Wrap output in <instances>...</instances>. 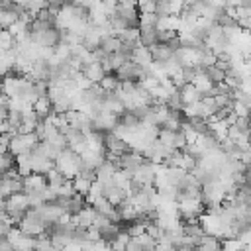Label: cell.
<instances>
[{
  "instance_id": "1",
  "label": "cell",
  "mask_w": 251,
  "mask_h": 251,
  "mask_svg": "<svg viewBox=\"0 0 251 251\" xmlns=\"http://www.w3.org/2000/svg\"><path fill=\"white\" fill-rule=\"evenodd\" d=\"M16 227L22 231V233H25V235H31V237H41V235H47V224H45V220L41 218V214L37 212V208H29L24 216H22V220L16 224Z\"/></svg>"
},
{
  "instance_id": "2",
  "label": "cell",
  "mask_w": 251,
  "mask_h": 251,
  "mask_svg": "<svg viewBox=\"0 0 251 251\" xmlns=\"http://www.w3.org/2000/svg\"><path fill=\"white\" fill-rule=\"evenodd\" d=\"M80 155H76L73 149H63L59 151V155L55 157V169L69 180H73L78 173H80Z\"/></svg>"
},
{
  "instance_id": "3",
  "label": "cell",
  "mask_w": 251,
  "mask_h": 251,
  "mask_svg": "<svg viewBox=\"0 0 251 251\" xmlns=\"http://www.w3.org/2000/svg\"><path fill=\"white\" fill-rule=\"evenodd\" d=\"M37 143H39V137H37L35 131H33V133H14V135L10 137V141H8V151H10L14 157H18V155H22V153L33 151Z\"/></svg>"
},
{
  "instance_id": "4",
  "label": "cell",
  "mask_w": 251,
  "mask_h": 251,
  "mask_svg": "<svg viewBox=\"0 0 251 251\" xmlns=\"http://www.w3.org/2000/svg\"><path fill=\"white\" fill-rule=\"evenodd\" d=\"M29 210V202H27V196L24 192H16V194H10L6 200H4V212L10 216V220L14 224H18L22 220V216Z\"/></svg>"
},
{
  "instance_id": "5",
  "label": "cell",
  "mask_w": 251,
  "mask_h": 251,
  "mask_svg": "<svg viewBox=\"0 0 251 251\" xmlns=\"http://www.w3.org/2000/svg\"><path fill=\"white\" fill-rule=\"evenodd\" d=\"M10 245H12V251H33V245H35V237L31 235H25L22 233L16 226H12L6 233Z\"/></svg>"
},
{
  "instance_id": "6",
  "label": "cell",
  "mask_w": 251,
  "mask_h": 251,
  "mask_svg": "<svg viewBox=\"0 0 251 251\" xmlns=\"http://www.w3.org/2000/svg\"><path fill=\"white\" fill-rule=\"evenodd\" d=\"M155 247H157V241L147 233L129 237L127 241V251H155Z\"/></svg>"
},
{
  "instance_id": "7",
  "label": "cell",
  "mask_w": 251,
  "mask_h": 251,
  "mask_svg": "<svg viewBox=\"0 0 251 251\" xmlns=\"http://www.w3.org/2000/svg\"><path fill=\"white\" fill-rule=\"evenodd\" d=\"M22 184H24V190L22 192H25V194L27 192H39V190H45L47 188V178H45V175L31 173V175L24 176Z\"/></svg>"
},
{
  "instance_id": "8",
  "label": "cell",
  "mask_w": 251,
  "mask_h": 251,
  "mask_svg": "<svg viewBox=\"0 0 251 251\" xmlns=\"http://www.w3.org/2000/svg\"><path fill=\"white\" fill-rule=\"evenodd\" d=\"M129 61H131V63H135L137 67H141V69H145V71H147V69L151 67V63H153L149 47L135 45V49H133V51H131V55H129Z\"/></svg>"
},
{
  "instance_id": "9",
  "label": "cell",
  "mask_w": 251,
  "mask_h": 251,
  "mask_svg": "<svg viewBox=\"0 0 251 251\" xmlns=\"http://www.w3.org/2000/svg\"><path fill=\"white\" fill-rule=\"evenodd\" d=\"M80 73H82V75H84V78H86L88 82H92V84H98V82H100V80L106 76V71H104L102 63H98V61L84 65Z\"/></svg>"
},
{
  "instance_id": "10",
  "label": "cell",
  "mask_w": 251,
  "mask_h": 251,
  "mask_svg": "<svg viewBox=\"0 0 251 251\" xmlns=\"http://www.w3.org/2000/svg\"><path fill=\"white\" fill-rule=\"evenodd\" d=\"M149 51H151L153 63H167L175 57V51L167 43H155L153 47H149Z\"/></svg>"
},
{
  "instance_id": "11",
  "label": "cell",
  "mask_w": 251,
  "mask_h": 251,
  "mask_svg": "<svg viewBox=\"0 0 251 251\" xmlns=\"http://www.w3.org/2000/svg\"><path fill=\"white\" fill-rule=\"evenodd\" d=\"M178 94H180V100H182V106H188V104H194V102H198L202 96H200V92L190 84V82H186V84H182L180 88H178Z\"/></svg>"
},
{
  "instance_id": "12",
  "label": "cell",
  "mask_w": 251,
  "mask_h": 251,
  "mask_svg": "<svg viewBox=\"0 0 251 251\" xmlns=\"http://www.w3.org/2000/svg\"><path fill=\"white\" fill-rule=\"evenodd\" d=\"M33 110H35V114H37L39 122H41V120H45V118H49V116L53 114V106H51V100H49L47 96H41V98H37V100L33 102Z\"/></svg>"
},
{
  "instance_id": "13",
  "label": "cell",
  "mask_w": 251,
  "mask_h": 251,
  "mask_svg": "<svg viewBox=\"0 0 251 251\" xmlns=\"http://www.w3.org/2000/svg\"><path fill=\"white\" fill-rule=\"evenodd\" d=\"M16 171L22 175V176H27L31 175V151L29 153H22L16 157Z\"/></svg>"
},
{
  "instance_id": "14",
  "label": "cell",
  "mask_w": 251,
  "mask_h": 251,
  "mask_svg": "<svg viewBox=\"0 0 251 251\" xmlns=\"http://www.w3.org/2000/svg\"><path fill=\"white\" fill-rule=\"evenodd\" d=\"M98 84H100V88H102L104 92H116V90L120 88V80H118V76H116L114 73H108Z\"/></svg>"
},
{
  "instance_id": "15",
  "label": "cell",
  "mask_w": 251,
  "mask_h": 251,
  "mask_svg": "<svg viewBox=\"0 0 251 251\" xmlns=\"http://www.w3.org/2000/svg\"><path fill=\"white\" fill-rule=\"evenodd\" d=\"M202 73H204L214 84H220V82H224V78H226V73H224L222 69H218L216 65H210V67L202 69Z\"/></svg>"
},
{
  "instance_id": "16",
  "label": "cell",
  "mask_w": 251,
  "mask_h": 251,
  "mask_svg": "<svg viewBox=\"0 0 251 251\" xmlns=\"http://www.w3.org/2000/svg\"><path fill=\"white\" fill-rule=\"evenodd\" d=\"M90 180H86L84 176H80V175H76L75 178H73V188H75V192L76 194H80V196H86V192L90 190Z\"/></svg>"
},
{
  "instance_id": "17",
  "label": "cell",
  "mask_w": 251,
  "mask_h": 251,
  "mask_svg": "<svg viewBox=\"0 0 251 251\" xmlns=\"http://www.w3.org/2000/svg\"><path fill=\"white\" fill-rule=\"evenodd\" d=\"M12 169H16V157H14L12 153L0 155V175L8 173V171H12Z\"/></svg>"
},
{
  "instance_id": "18",
  "label": "cell",
  "mask_w": 251,
  "mask_h": 251,
  "mask_svg": "<svg viewBox=\"0 0 251 251\" xmlns=\"http://www.w3.org/2000/svg\"><path fill=\"white\" fill-rule=\"evenodd\" d=\"M33 251H57V249H55V245L51 243L49 235H41V237H35Z\"/></svg>"
},
{
  "instance_id": "19",
  "label": "cell",
  "mask_w": 251,
  "mask_h": 251,
  "mask_svg": "<svg viewBox=\"0 0 251 251\" xmlns=\"http://www.w3.org/2000/svg\"><path fill=\"white\" fill-rule=\"evenodd\" d=\"M157 14H139V27H155Z\"/></svg>"
},
{
  "instance_id": "20",
  "label": "cell",
  "mask_w": 251,
  "mask_h": 251,
  "mask_svg": "<svg viewBox=\"0 0 251 251\" xmlns=\"http://www.w3.org/2000/svg\"><path fill=\"white\" fill-rule=\"evenodd\" d=\"M8 141H10V135H8V133H2V135H0V155L10 153V151H8Z\"/></svg>"
},
{
  "instance_id": "21",
  "label": "cell",
  "mask_w": 251,
  "mask_h": 251,
  "mask_svg": "<svg viewBox=\"0 0 251 251\" xmlns=\"http://www.w3.org/2000/svg\"><path fill=\"white\" fill-rule=\"evenodd\" d=\"M0 251H12V245L6 235H0Z\"/></svg>"
},
{
  "instance_id": "22",
  "label": "cell",
  "mask_w": 251,
  "mask_h": 251,
  "mask_svg": "<svg viewBox=\"0 0 251 251\" xmlns=\"http://www.w3.org/2000/svg\"><path fill=\"white\" fill-rule=\"evenodd\" d=\"M92 2H94V0H71V4H73V6H80V8H86V10L90 8V4H92Z\"/></svg>"
},
{
  "instance_id": "23",
  "label": "cell",
  "mask_w": 251,
  "mask_h": 251,
  "mask_svg": "<svg viewBox=\"0 0 251 251\" xmlns=\"http://www.w3.org/2000/svg\"><path fill=\"white\" fill-rule=\"evenodd\" d=\"M57 251H82V247L78 243H69V245H65V247L57 249Z\"/></svg>"
},
{
  "instance_id": "24",
  "label": "cell",
  "mask_w": 251,
  "mask_h": 251,
  "mask_svg": "<svg viewBox=\"0 0 251 251\" xmlns=\"http://www.w3.org/2000/svg\"><path fill=\"white\" fill-rule=\"evenodd\" d=\"M6 116H8L6 106H0V124H2V122H6Z\"/></svg>"
},
{
  "instance_id": "25",
  "label": "cell",
  "mask_w": 251,
  "mask_h": 251,
  "mask_svg": "<svg viewBox=\"0 0 251 251\" xmlns=\"http://www.w3.org/2000/svg\"><path fill=\"white\" fill-rule=\"evenodd\" d=\"M6 102H8V98H6V94H4V90L0 86V106H6Z\"/></svg>"
},
{
  "instance_id": "26",
  "label": "cell",
  "mask_w": 251,
  "mask_h": 251,
  "mask_svg": "<svg viewBox=\"0 0 251 251\" xmlns=\"http://www.w3.org/2000/svg\"><path fill=\"white\" fill-rule=\"evenodd\" d=\"M190 251H208V249L202 247V245H196V247H190Z\"/></svg>"
},
{
  "instance_id": "27",
  "label": "cell",
  "mask_w": 251,
  "mask_h": 251,
  "mask_svg": "<svg viewBox=\"0 0 251 251\" xmlns=\"http://www.w3.org/2000/svg\"><path fill=\"white\" fill-rule=\"evenodd\" d=\"M2 210H4V198L0 196V212H2Z\"/></svg>"
}]
</instances>
